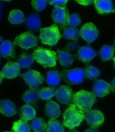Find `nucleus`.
<instances>
[{"label":"nucleus","mask_w":115,"mask_h":132,"mask_svg":"<svg viewBox=\"0 0 115 132\" xmlns=\"http://www.w3.org/2000/svg\"><path fill=\"white\" fill-rule=\"evenodd\" d=\"M46 115L51 119H56L60 115V109L57 103L53 101H49L45 106Z\"/></svg>","instance_id":"obj_19"},{"label":"nucleus","mask_w":115,"mask_h":132,"mask_svg":"<svg viewBox=\"0 0 115 132\" xmlns=\"http://www.w3.org/2000/svg\"><path fill=\"white\" fill-rule=\"evenodd\" d=\"M56 90L54 88L45 87L39 90V98L43 100H49L56 95Z\"/></svg>","instance_id":"obj_30"},{"label":"nucleus","mask_w":115,"mask_h":132,"mask_svg":"<svg viewBox=\"0 0 115 132\" xmlns=\"http://www.w3.org/2000/svg\"><path fill=\"white\" fill-rule=\"evenodd\" d=\"M46 125L45 119L40 118L34 119L31 122V127L35 132H43Z\"/></svg>","instance_id":"obj_31"},{"label":"nucleus","mask_w":115,"mask_h":132,"mask_svg":"<svg viewBox=\"0 0 115 132\" xmlns=\"http://www.w3.org/2000/svg\"><path fill=\"white\" fill-rule=\"evenodd\" d=\"M38 41V38L34 36L33 33L28 31L17 36L15 40L14 44L23 49L28 50L36 47Z\"/></svg>","instance_id":"obj_6"},{"label":"nucleus","mask_w":115,"mask_h":132,"mask_svg":"<svg viewBox=\"0 0 115 132\" xmlns=\"http://www.w3.org/2000/svg\"><path fill=\"white\" fill-rule=\"evenodd\" d=\"M81 23V19L79 15L77 13H74L73 15H70L69 24L71 27L75 28L79 26Z\"/></svg>","instance_id":"obj_33"},{"label":"nucleus","mask_w":115,"mask_h":132,"mask_svg":"<svg viewBox=\"0 0 115 132\" xmlns=\"http://www.w3.org/2000/svg\"><path fill=\"white\" fill-rule=\"evenodd\" d=\"M34 60L33 55L23 53L17 59V63L20 68H28L33 64Z\"/></svg>","instance_id":"obj_25"},{"label":"nucleus","mask_w":115,"mask_h":132,"mask_svg":"<svg viewBox=\"0 0 115 132\" xmlns=\"http://www.w3.org/2000/svg\"><path fill=\"white\" fill-rule=\"evenodd\" d=\"M113 47H114V48H115V40H114V44H113Z\"/></svg>","instance_id":"obj_44"},{"label":"nucleus","mask_w":115,"mask_h":132,"mask_svg":"<svg viewBox=\"0 0 115 132\" xmlns=\"http://www.w3.org/2000/svg\"><path fill=\"white\" fill-rule=\"evenodd\" d=\"M33 56L38 63L43 67H54L56 65V53L51 50L37 47L34 50Z\"/></svg>","instance_id":"obj_2"},{"label":"nucleus","mask_w":115,"mask_h":132,"mask_svg":"<svg viewBox=\"0 0 115 132\" xmlns=\"http://www.w3.org/2000/svg\"><path fill=\"white\" fill-rule=\"evenodd\" d=\"M1 8V2H0V9ZM1 11H0V16H1Z\"/></svg>","instance_id":"obj_43"},{"label":"nucleus","mask_w":115,"mask_h":132,"mask_svg":"<svg viewBox=\"0 0 115 132\" xmlns=\"http://www.w3.org/2000/svg\"><path fill=\"white\" fill-rule=\"evenodd\" d=\"M85 132H98V131L94 129H88L85 131Z\"/></svg>","instance_id":"obj_39"},{"label":"nucleus","mask_w":115,"mask_h":132,"mask_svg":"<svg viewBox=\"0 0 115 132\" xmlns=\"http://www.w3.org/2000/svg\"><path fill=\"white\" fill-rule=\"evenodd\" d=\"M57 53H58V57L60 64L64 68L70 67L72 65L75 60L76 59V57L77 56L71 55L66 51H61L57 50Z\"/></svg>","instance_id":"obj_18"},{"label":"nucleus","mask_w":115,"mask_h":132,"mask_svg":"<svg viewBox=\"0 0 115 132\" xmlns=\"http://www.w3.org/2000/svg\"><path fill=\"white\" fill-rule=\"evenodd\" d=\"M43 132H65L64 125L56 119H51L46 124Z\"/></svg>","instance_id":"obj_21"},{"label":"nucleus","mask_w":115,"mask_h":132,"mask_svg":"<svg viewBox=\"0 0 115 132\" xmlns=\"http://www.w3.org/2000/svg\"><path fill=\"white\" fill-rule=\"evenodd\" d=\"M55 96L61 103L70 105L73 102L74 93L69 86L64 85L56 90Z\"/></svg>","instance_id":"obj_10"},{"label":"nucleus","mask_w":115,"mask_h":132,"mask_svg":"<svg viewBox=\"0 0 115 132\" xmlns=\"http://www.w3.org/2000/svg\"><path fill=\"white\" fill-rule=\"evenodd\" d=\"M0 113L8 117L17 113L16 106L13 102L8 100L0 101Z\"/></svg>","instance_id":"obj_17"},{"label":"nucleus","mask_w":115,"mask_h":132,"mask_svg":"<svg viewBox=\"0 0 115 132\" xmlns=\"http://www.w3.org/2000/svg\"><path fill=\"white\" fill-rule=\"evenodd\" d=\"M5 132H9V131H5Z\"/></svg>","instance_id":"obj_46"},{"label":"nucleus","mask_w":115,"mask_h":132,"mask_svg":"<svg viewBox=\"0 0 115 132\" xmlns=\"http://www.w3.org/2000/svg\"><path fill=\"white\" fill-rule=\"evenodd\" d=\"M25 24L29 29L37 30L41 26V19L38 14L34 13L27 18Z\"/></svg>","instance_id":"obj_23"},{"label":"nucleus","mask_w":115,"mask_h":132,"mask_svg":"<svg viewBox=\"0 0 115 132\" xmlns=\"http://www.w3.org/2000/svg\"><path fill=\"white\" fill-rule=\"evenodd\" d=\"M63 124L65 127L71 129L78 127L85 119L83 112L77 110L76 106L71 104L64 114Z\"/></svg>","instance_id":"obj_3"},{"label":"nucleus","mask_w":115,"mask_h":132,"mask_svg":"<svg viewBox=\"0 0 115 132\" xmlns=\"http://www.w3.org/2000/svg\"><path fill=\"white\" fill-rule=\"evenodd\" d=\"M113 59V61H114V63H115V57H113V59Z\"/></svg>","instance_id":"obj_45"},{"label":"nucleus","mask_w":115,"mask_h":132,"mask_svg":"<svg viewBox=\"0 0 115 132\" xmlns=\"http://www.w3.org/2000/svg\"><path fill=\"white\" fill-rule=\"evenodd\" d=\"M61 37L62 35L56 24L40 29L39 38L44 45L54 46L56 45Z\"/></svg>","instance_id":"obj_4"},{"label":"nucleus","mask_w":115,"mask_h":132,"mask_svg":"<svg viewBox=\"0 0 115 132\" xmlns=\"http://www.w3.org/2000/svg\"><path fill=\"white\" fill-rule=\"evenodd\" d=\"M112 90L111 84L103 80H98L95 81L93 88V93L99 97H104Z\"/></svg>","instance_id":"obj_12"},{"label":"nucleus","mask_w":115,"mask_h":132,"mask_svg":"<svg viewBox=\"0 0 115 132\" xmlns=\"http://www.w3.org/2000/svg\"><path fill=\"white\" fill-rule=\"evenodd\" d=\"M67 132H79V131H77L76 129H71L69 130Z\"/></svg>","instance_id":"obj_41"},{"label":"nucleus","mask_w":115,"mask_h":132,"mask_svg":"<svg viewBox=\"0 0 115 132\" xmlns=\"http://www.w3.org/2000/svg\"><path fill=\"white\" fill-rule=\"evenodd\" d=\"M70 15L66 7H55L52 13V18L54 22L60 25L62 28L69 26V21Z\"/></svg>","instance_id":"obj_7"},{"label":"nucleus","mask_w":115,"mask_h":132,"mask_svg":"<svg viewBox=\"0 0 115 132\" xmlns=\"http://www.w3.org/2000/svg\"><path fill=\"white\" fill-rule=\"evenodd\" d=\"M8 21L11 24H19L25 21L23 12L17 9H14L10 11Z\"/></svg>","instance_id":"obj_24"},{"label":"nucleus","mask_w":115,"mask_h":132,"mask_svg":"<svg viewBox=\"0 0 115 132\" xmlns=\"http://www.w3.org/2000/svg\"><path fill=\"white\" fill-rule=\"evenodd\" d=\"M96 10L99 15L115 12L113 2L109 0H96L94 1Z\"/></svg>","instance_id":"obj_15"},{"label":"nucleus","mask_w":115,"mask_h":132,"mask_svg":"<svg viewBox=\"0 0 115 132\" xmlns=\"http://www.w3.org/2000/svg\"><path fill=\"white\" fill-rule=\"evenodd\" d=\"M97 53L94 49L88 46H83L77 51V57L85 64H88L95 57Z\"/></svg>","instance_id":"obj_13"},{"label":"nucleus","mask_w":115,"mask_h":132,"mask_svg":"<svg viewBox=\"0 0 115 132\" xmlns=\"http://www.w3.org/2000/svg\"><path fill=\"white\" fill-rule=\"evenodd\" d=\"M111 86L112 90V92H115V78L112 80V81Z\"/></svg>","instance_id":"obj_38"},{"label":"nucleus","mask_w":115,"mask_h":132,"mask_svg":"<svg viewBox=\"0 0 115 132\" xmlns=\"http://www.w3.org/2000/svg\"><path fill=\"white\" fill-rule=\"evenodd\" d=\"M47 2L49 4L55 6V7H61L65 8L66 7V4L67 3V0H61V1H47Z\"/></svg>","instance_id":"obj_35"},{"label":"nucleus","mask_w":115,"mask_h":132,"mask_svg":"<svg viewBox=\"0 0 115 132\" xmlns=\"http://www.w3.org/2000/svg\"><path fill=\"white\" fill-rule=\"evenodd\" d=\"M114 48L113 46L104 45L99 51V54L103 61H108L113 59Z\"/></svg>","instance_id":"obj_29"},{"label":"nucleus","mask_w":115,"mask_h":132,"mask_svg":"<svg viewBox=\"0 0 115 132\" xmlns=\"http://www.w3.org/2000/svg\"><path fill=\"white\" fill-rule=\"evenodd\" d=\"M39 98V90L38 88H30L23 95V99L26 103H34Z\"/></svg>","instance_id":"obj_22"},{"label":"nucleus","mask_w":115,"mask_h":132,"mask_svg":"<svg viewBox=\"0 0 115 132\" xmlns=\"http://www.w3.org/2000/svg\"><path fill=\"white\" fill-rule=\"evenodd\" d=\"M79 47V44L76 42H70L67 44L65 47V51L67 52H70L73 51L74 50L77 48Z\"/></svg>","instance_id":"obj_36"},{"label":"nucleus","mask_w":115,"mask_h":132,"mask_svg":"<svg viewBox=\"0 0 115 132\" xmlns=\"http://www.w3.org/2000/svg\"><path fill=\"white\" fill-rule=\"evenodd\" d=\"M30 126L28 122L24 120H18L14 122L11 132H30Z\"/></svg>","instance_id":"obj_28"},{"label":"nucleus","mask_w":115,"mask_h":132,"mask_svg":"<svg viewBox=\"0 0 115 132\" xmlns=\"http://www.w3.org/2000/svg\"><path fill=\"white\" fill-rule=\"evenodd\" d=\"M61 78L60 72L57 70H51L47 74L46 81L51 86H56L60 83Z\"/></svg>","instance_id":"obj_26"},{"label":"nucleus","mask_w":115,"mask_h":132,"mask_svg":"<svg viewBox=\"0 0 115 132\" xmlns=\"http://www.w3.org/2000/svg\"><path fill=\"white\" fill-rule=\"evenodd\" d=\"M99 32L97 27L92 23H88L83 26L80 30V36L88 45L97 38Z\"/></svg>","instance_id":"obj_8"},{"label":"nucleus","mask_w":115,"mask_h":132,"mask_svg":"<svg viewBox=\"0 0 115 132\" xmlns=\"http://www.w3.org/2000/svg\"><path fill=\"white\" fill-rule=\"evenodd\" d=\"M85 119L90 127L95 129L103 123L104 117L102 112L98 110H93L86 113Z\"/></svg>","instance_id":"obj_11"},{"label":"nucleus","mask_w":115,"mask_h":132,"mask_svg":"<svg viewBox=\"0 0 115 132\" xmlns=\"http://www.w3.org/2000/svg\"><path fill=\"white\" fill-rule=\"evenodd\" d=\"M100 72L98 69L92 66L86 67L85 69V76L90 80H94L99 76Z\"/></svg>","instance_id":"obj_32"},{"label":"nucleus","mask_w":115,"mask_h":132,"mask_svg":"<svg viewBox=\"0 0 115 132\" xmlns=\"http://www.w3.org/2000/svg\"><path fill=\"white\" fill-rule=\"evenodd\" d=\"M47 1H42V0H33L32 1V5L33 7L37 11H40L43 10L47 5Z\"/></svg>","instance_id":"obj_34"},{"label":"nucleus","mask_w":115,"mask_h":132,"mask_svg":"<svg viewBox=\"0 0 115 132\" xmlns=\"http://www.w3.org/2000/svg\"><path fill=\"white\" fill-rule=\"evenodd\" d=\"M63 37L67 39H72L76 42L80 36V31L75 28L71 27H65L63 28Z\"/></svg>","instance_id":"obj_27"},{"label":"nucleus","mask_w":115,"mask_h":132,"mask_svg":"<svg viewBox=\"0 0 115 132\" xmlns=\"http://www.w3.org/2000/svg\"><path fill=\"white\" fill-rule=\"evenodd\" d=\"M0 56L10 60L15 58V44L10 40H5L0 46Z\"/></svg>","instance_id":"obj_16"},{"label":"nucleus","mask_w":115,"mask_h":132,"mask_svg":"<svg viewBox=\"0 0 115 132\" xmlns=\"http://www.w3.org/2000/svg\"><path fill=\"white\" fill-rule=\"evenodd\" d=\"M76 2L79 3V4L82 5L84 6H88L91 5L92 3H94V1H92V0H83V1H76Z\"/></svg>","instance_id":"obj_37"},{"label":"nucleus","mask_w":115,"mask_h":132,"mask_svg":"<svg viewBox=\"0 0 115 132\" xmlns=\"http://www.w3.org/2000/svg\"><path fill=\"white\" fill-rule=\"evenodd\" d=\"M61 78L69 84H81L85 79V69L77 68L70 70H63L60 72Z\"/></svg>","instance_id":"obj_5"},{"label":"nucleus","mask_w":115,"mask_h":132,"mask_svg":"<svg viewBox=\"0 0 115 132\" xmlns=\"http://www.w3.org/2000/svg\"><path fill=\"white\" fill-rule=\"evenodd\" d=\"M2 73L7 79H13L20 73V67L16 62L9 61L2 69Z\"/></svg>","instance_id":"obj_14"},{"label":"nucleus","mask_w":115,"mask_h":132,"mask_svg":"<svg viewBox=\"0 0 115 132\" xmlns=\"http://www.w3.org/2000/svg\"><path fill=\"white\" fill-rule=\"evenodd\" d=\"M4 78H5L4 76V75L2 74L1 71H0V83H1V81H2L3 79H4Z\"/></svg>","instance_id":"obj_40"},{"label":"nucleus","mask_w":115,"mask_h":132,"mask_svg":"<svg viewBox=\"0 0 115 132\" xmlns=\"http://www.w3.org/2000/svg\"><path fill=\"white\" fill-rule=\"evenodd\" d=\"M36 112L34 108L30 105H25L20 110V117L21 120L29 121L35 119Z\"/></svg>","instance_id":"obj_20"},{"label":"nucleus","mask_w":115,"mask_h":132,"mask_svg":"<svg viewBox=\"0 0 115 132\" xmlns=\"http://www.w3.org/2000/svg\"><path fill=\"white\" fill-rule=\"evenodd\" d=\"M95 101L96 96L93 92L82 89L74 93L73 102L80 111L87 113L90 111Z\"/></svg>","instance_id":"obj_1"},{"label":"nucleus","mask_w":115,"mask_h":132,"mask_svg":"<svg viewBox=\"0 0 115 132\" xmlns=\"http://www.w3.org/2000/svg\"><path fill=\"white\" fill-rule=\"evenodd\" d=\"M21 77L29 85L30 88H37L45 80L39 72L33 70H28L26 73L21 75Z\"/></svg>","instance_id":"obj_9"},{"label":"nucleus","mask_w":115,"mask_h":132,"mask_svg":"<svg viewBox=\"0 0 115 132\" xmlns=\"http://www.w3.org/2000/svg\"><path fill=\"white\" fill-rule=\"evenodd\" d=\"M2 42H3V38L1 36H0V43H1Z\"/></svg>","instance_id":"obj_42"}]
</instances>
